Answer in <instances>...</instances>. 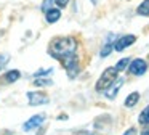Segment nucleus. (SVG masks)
<instances>
[{"label":"nucleus","instance_id":"39448f33","mask_svg":"<svg viewBox=\"0 0 149 135\" xmlns=\"http://www.w3.org/2000/svg\"><path fill=\"white\" fill-rule=\"evenodd\" d=\"M136 37L132 34H127V35H122V37H119L116 42H114V50L116 51H123L127 47H130L132 44H135Z\"/></svg>","mask_w":149,"mask_h":135},{"label":"nucleus","instance_id":"f3484780","mask_svg":"<svg viewBox=\"0 0 149 135\" xmlns=\"http://www.w3.org/2000/svg\"><path fill=\"white\" fill-rule=\"evenodd\" d=\"M52 80H48V79H40V77H37L36 80H34V85L36 87H47V85H52Z\"/></svg>","mask_w":149,"mask_h":135},{"label":"nucleus","instance_id":"dca6fc26","mask_svg":"<svg viewBox=\"0 0 149 135\" xmlns=\"http://www.w3.org/2000/svg\"><path fill=\"white\" fill-rule=\"evenodd\" d=\"M55 0H43L42 2V11L43 13H47V11H50V10L53 8V5H55Z\"/></svg>","mask_w":149,"mask_h":135},{"label":"nucleus","instance_id":"f8f14e48","mask_svg":"<svg viewBox=\"0 0 149 135\" xmlns=\"http://www.w3.org/2000/svg\"><path fill=\"white\" fill-rule=\"evenodd\" d=\"M138 121H139V124H143V125H149V106H146V108L141 111Z\"/></svg>","mask_w":149,"mask_h":135},{"label":"nucleus","instance_id":"1a4fd4ad","mask_svg":"<svg viewBox=\"0 0 149 135\" xmlns=\"http://www.w3.org/2000/svg\"><path fill=\"white\" fill-rule=\"evenodd\" d=\"M45 15H47V21H48L50 24L56 22L59 18H61V11H59V10H56V8H52L50 11H47Z\"/></svg>","mask_w":149,"mask_h":135},{"label":"nucleus","instance_id":"423d86ee","mask_svg":"<svg viewBox=\"0 0 149 135\" xmlns=\"http://www.w3.org/2000/svg\"><path fill=\"white\" fill-rule=\"evenodd\" d=\"M27 101L32 106H39V105H47L50 101V98L45 93H39V92H29L27 93Z\"/></svg>","mask_w":149,"mask_h":135},{"label":"nucleus","instance_id":"ddd939ff","mask_svg":"<svg viewBox=\"0 0 149 135\" xmlns=\"http://www.w3.org/2000/svg\"><path fill=\"white\" fill-rule=\"evenodd\" d=\"M136 13L141 15V16H149V0H144V2L139 5L138 10H136Z\"/></svg>","mask_w":149,"mask_h":135},{"label":"nucleus","instance_id":"aec40b11","mask_svg":"<svg viewBox=\"0 0 149 135\" xmlns=\"http://www.w3.org/2000/svg\"><path fill=\"white\" fill-rule=\"evenodd\" d=\"M55 2H56V5H58L59 8H64V6H68L69 0H55Z\"/></svg>","mask_w":149,"mask_h":135},{"label":"nucleus","instance_id":"9b49d317","mask_svg":"<svg viewBox=\"0 0 149 135\" xmlns=\"http://www.w3.org/2000/svg\"><path fill=\"white\" fill-rule=\"evenodd\" d=\"M138 100H139V93L138 92L130 93V95L127 96V100H125V106L127 108H132V106H135L136 103H138Z\"/></svg>","mask_w":149,"mask_h":135},{"label":"nucleus","instance_id":"a211bd4d","mask_svg":"<svg viewBox=\"0 0 149 135\" xmlns=\"http://www.w3.org/2000/svg\"><path fill=\"white\" fill-rule=\"evenodd\" d=\"M53 72V69H40V71H37L36 74H34V77H40V76H48V74H52Z\"/></svg>","mask_w":149,"mask_h":135},{"label":"nucleus","instance_id":"9d476101","mask_svg":"<svg viewBox=\"0 0 149 135\" xmlns=\"http://www.w3.org/2000/svg\"><path fill=\"white\" fill-rule=\"evenodd\" d=\"M19 71L18 69H13V71H8L7 74H5V82H8V84H13V82H16L18 79H19Z\"/></svg>","mask_w":149,"mask_h":135},{"label":"nucleus","instance_id":"0eeeda50","mask_svg":"<svg viewBox=\"0 0 149 135\" xmlns=\"http://www.w3.org/2000/svg\"><path fill=\"white\" fill-rule=\"evenodd\" d=\"M122 85H123V79H122V77H119V79H116L106 90H104V95H106L109 100L116 98V95L119 93V90L122 89Z\"/></svg>","mask_w":149,"mask_h":135},{"label":"nucleus","instance_id":"f257e3e1","mask_svg":"<svg viewBox=\"0 0 149 135\" xmlns=\"http://www.w3.org/2000/svg\"><path fill=\"white\" fill-rule=\"evenodd\" d=\"M75 51H77V40L74 37H56L50 42L48 47V53L59 61L71 55H75Z\"/></svg>","mask_w":149,"mask_h":135},{"label":"nucleus","instance_id":"f03ea898","mask_svg":"<svg viewBox=\"0 0 149 135\" xmlns=\"http://www.w3.org/2000/svg\"><path fill=\"white\" fill-rule=\"evenodd\" d=\"M117 74H119V71H117L116 68H107L106 71H103L101 77L98 79V82H96V87H95L96 92H104V90H106L107 87L117 79Z\"/></svg>","mask_w":149,"mask_h":135},{"label":"nucleus","instance_id":"7ed1b4c3","mask_svg":"<svg viewBox=\"0 0 149 135\" xmlns=\"http://www.w3.org/2000/svg\"><path fill=\"white\" fill-rule=\"evenodd\" d=\"M64 69L68 71V77L69 79H75L79 74V60H77V55H71V56L64 58L61 61Z\"/></svg>","mask_w":149,"mask_h":135},{"label":"nucleus","instance_id":"20e7f679","mask_svg":"<svg viewBox=\"0 0 149 135\" xmlns=\"http://www.w3.org/2000/svg\"><path fill=\"white\" fill-rule=\"evenodd\" d=\"M146 71H148V63H146L144 60L136 58V60H133L132 63L128 64V72L133 74V76H143Z\"/></svg>","mask_w":149,"mask_h":135},{"label":"nucleus","instance_id":"6ab92c4d","mask_svg":"<svg viewBox=\"0 0 149 135\" xmlns=\"http://www.w3.org/2000/svg\"><path fill=\"white\" fill-rule=\"evenodd\" d=\"M8 55H0V69H3V66L8 63Z\"/></svg>","mask_w":149,"mask_h":135},{"label":"nucleus","instance_id":"2eb2a0df","mask_svg":"<svg viewBox=\"0 0 149 135\" xmlns=\"http://www.w3.org/2000/svg\"><path fill=\"white\" fill-rule=\"evenodd\" d=\"M112 48H114V44H111V42H107V44H104V47L103 48H101V56H107V55H109L111 53V51H112Z\"/></svg>","mask_w":149,"mask_h":135},{"label":"nucleus","instance_id":"b1692460","mask_svg":"<svg viewBox=\"0 0 149 135\" xmlns=\"http://www.w3.org/2000/svg\"><path fill=\"white\" fill-rule=\"evenodd\" d=\"M91 3H93V5H95V3H96V0H91Z\"/></svg>","mask_w":149,"mask_h":135},{"label":"nucleus","instance_id":"4be33fe9","mask_svg":"<svg viewBox=\"0 0 149 135\" xmlns=\"http://www.w3.org/2000/svg\"><path fill=\"white\" fill-rule=\"evenodd\" d=\"M75 135H93V134H90V132H77Z\"/></svg>","mask_w":149,"mask_h":135},{"label":"nucleus","instance_id":"5701e85b","mask_svg":"<svg viewBox=\"0 0 149 135\" xmlns=\"http://www.w3.org/2000/svg\"><path fill=\"white\" fill-rule=\"evenodd\" d=\"M141 135H149V129H146V130L141 132Z\"/></svg>","mask_w":149,"mask_h":135},{"label":"nucleus","instance_id":"4468645a","mask_svg":"<svg viewBox=\"0 0 149 135\" xmlns=\"http://www.w3.org/2000/svg\"><path fill=\"white\" fill-rule=\"evenodd\" d=\"M130 63H132V61H130V58H122V60H120L119 63L116 64V69L120 72V71H123V69H125V68L128 66Z\"/></svg>","mask_w":149,"mask_h":135},{"label":"nucleus","instance_id":"412c9836","mask_svg":"<svg viewBox=\"0 0 149 135\" xmlns=\"http://www.w3.org/2000/svg\"><path fill=\"white\" fill-rule=\"evenodd\" d=\"M123 135H136V129L130 127V129H128V130H127V132H125V134H123Z\"/></svg>","mask_w":149,"mask_h":135},{"label":"nucleus","instance_id":"6e6552de","mask_svg":"<svg viewBox=\"0 0 149 135\" xmlns=\"http://www.w3.org/2000/svg\"><path fill=\"white\" fill-rule=\"evenodd\" d=\"M43 117L45 116L43 114H37V116H32V117L29 119V121H26L24 122V125H23V129L26 132H29V130H32V129H37L39 125H42V122H43Z\"/></svg>","mask_w":149,"mask_h":135}]
</instances>
